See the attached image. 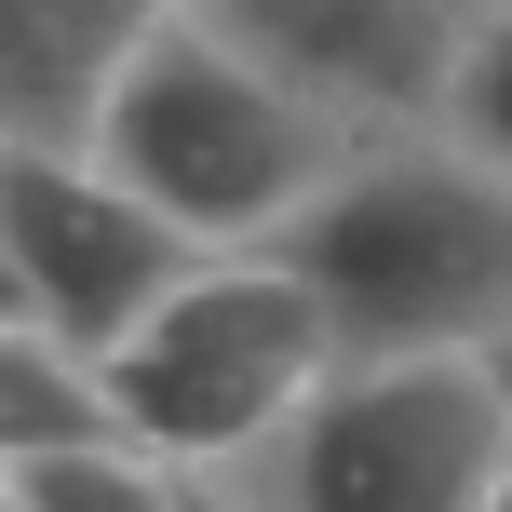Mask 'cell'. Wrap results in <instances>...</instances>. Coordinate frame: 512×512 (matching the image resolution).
<instances>
[{"label": "cell", "instance_id": "obj_8", "mask_svg": "<svg viewBox=\"0 0 512 512\" xmlns=\"http://www.w3.org/2000/svg\"><path fill=\"white\" fill-rule=\"evenodd\" d=\"M95 432H122L108 418V378L54 324H0V472L54 459V445H95Z\"/></svg>", "mask_w": 512, "mask_h": 512}, {"label": "cell", "instance_id": "obj_9", "mask_svg": "<svg viewBox=\"0 0 512 512\" xmlns=\"http://www.w3.org/2000/svg\"><path fill=\"white\" fill-rule=\"evenodd\" d=\"M27 512H176V459H149V445L95 432V445H54V459L14 472Z\"/></svg>", "mask_w": 512, "mask_h": 512}, {"label": "cell", "instance_id": "obj_2", "mask_svg": "<svg viewBox=\"0 0 512 512\" xmlns=\"http://www.w3.org/2000/svg\"><path fill=\"white\" fill-rule=\"evenodd\" d=\"M270 256L337 310L351 351H499L512 337V176L472 162L445 122L364 135L351 176Z\"/></svg>", "mask_w": 512, "mask_h": 512}, {"label": "cell", "instance_id": "obj_6", "mask_svg": "<svg viewBox=\"0 0 512 512\" xmlns=\"http://www.w3.org/2000/svg\"><path fill=\"white\" fill-rule=\"evenodd\" d=\"M189 14H216L256 68L324 95L351 135L445 122V81H459V41H472L459 0H189Z\"/></svg>", "mask_w": 512, "mask_h": 512}, {"label": "cell", "instance_id": "obj_5", "mask_svg": "<svg viewBox=\"0 0 512 512\" xmlns=\"http://www.w3.org/2000/svg\"><path fill=\"white\" fill-rule=\"evenodd\" d=\"M0 243H14V270H27V310H41L81 364H108L216 256L135 176H108L95 149H41V135H0Z\"/></svg>", "mask_w": 512, "mask_h": 512}, {"label": "cell", "instance_id": "obj_12", "mask_svg": "<svg viewBox=\"0 0 512 512\" xmlns=\"http://www.w3.org/2000/svg\"><path fill=\"white\" fill-rule=\"evenodd\" d=\"M0 324H41V310H27V270H14V243H0Z\"/></svg>", "mask_w": 512, "mask_h": 512}, {"label": "cell", "instance_id": "obj_7", "mask_svg": "<svg viewBox=\"0 0 512 512\" xmlns=\"http://www.w3.org/2000/svg\"><path fill=\"white\" fill-rule=\"evenodd\" d=\"M176 0H0V135L41 149H95V108L122 81V54Z\"/></svg>", "mask_w": 512, "mask_h": 512}, {"label": "cell", "instance_id": "obj_16", "mask_svg": "<svg viewBox=\"0 0 512 512\" xmlns=\"http://www.w3.org/2000/svg\"><path fill=\"white\" fill-rule=\"evenodd\" d=\"M0 486H14V472H0Z\"/></svg>", "mask_w": 512, "mask_h": 512}, {"label": "cell", "instance_id": "obj_13", "mask_svg": "<svg viewBox=\"0 0 512 512\" xmlns=\"http://www.w3.org/2000/svg\"><path fill=\"white\" fill-rule=\"evenodd\" d=\"M486 378H499V405H512V337H499V351H486Z\"/></svg>", "mask_w": 512, "mask_h": 512}, {"label": "cell", "instance_id": "obj_3", "mask_svg": "<svg viewBox=\"0 0 512 512\" xmlns=\"http://www.w3.org/2000/svg\"><path fill=\"white\" fill-rule=\"evenodd\" d=\"M337 364H351V337H337V310L297 283V256L216 243L95 378H108L122 445H149V459H176V472H243Z\"/></svg>", "mask_w": 512, "mask_h": 512}, {"label": "cell", "instance_id": "obj_15", "mask_svg": "<svg viewBox=\"0 0 512 512\" xmlns=\"http://www.w3.org/2000/svg\"><path fill=\"white\" fill-rule=\"evenodd\" d=\"M486 512H512V486H499V499H486Z\"/></svg>", "mask_w": 512, "mask_h": 512}, {"label": "cell", "instance_id": "obj_1", "mask_svg": "<svg viewBox=\"0 0 512 512\" xmlns=\"http://www.w3.org/2000/svg\"><path fill=\"white\" fill-rule=\"evenodd\" d=\"M364 135L337 122L324 95H297L283 68H256L216 14H162L149 41L122 54L95 108V162L135 176L189 243H283L337 176H351Z\"/></svg>", "mask_w": 512, "mask_h": 512}, {"label": "cell", "instance_id": "obj_14", "mask_svg": "<svg viewBox=\"0 0 512 512\" xmlns=\"http://www.w3.org/2000/svg\"><path fill=\"white\" fill-rule=\"evenodd\" d=\"M0 512H27V499H14V486H0Z\"/></svg>", "mask_w": 512, "mask_h": 512}, {"label": "cell", "instance_id": "obj_10", "mask_svg": "<svg viewBox=\"0 0 512 512\" xmlns=\"http://www.w3.org/2000/svg\"><path fill=\"white\" fill-rule=\"evenodd\" d=\"M445 135H459L472 162H499V176H512V0H499V14L459 41V81H445Z\"/></svg>", "mask_w": 512, "mask_h": 512}, {"label": "cell", "instance_id": "obj_11", "mask_svg": "<svg viewBox=\"0 0 512 512\" xmlns=\"http://www.w3.org/2000/svg\"><path fill=\"white\" fill-rule=\"evenodd\" d=\"M176 512H256L243 472H176Z\"/></svg>", "mask_w": 512, "mask_h": 512}, {"label": "cell", "instance_id": "obj_4", "mask_svg": "<svg viewBox=\"0 0 512 512\" xmlns=\"http://www.w3.org/2000/svg\"><path fill=\"white\" fill-rule=\"evenodd\" d=\"M243 486L256 512H486L512 486V405L486 351H351Z\"/></svg>", "mask_w": 512, "mask_h": 512}]
</instances>
